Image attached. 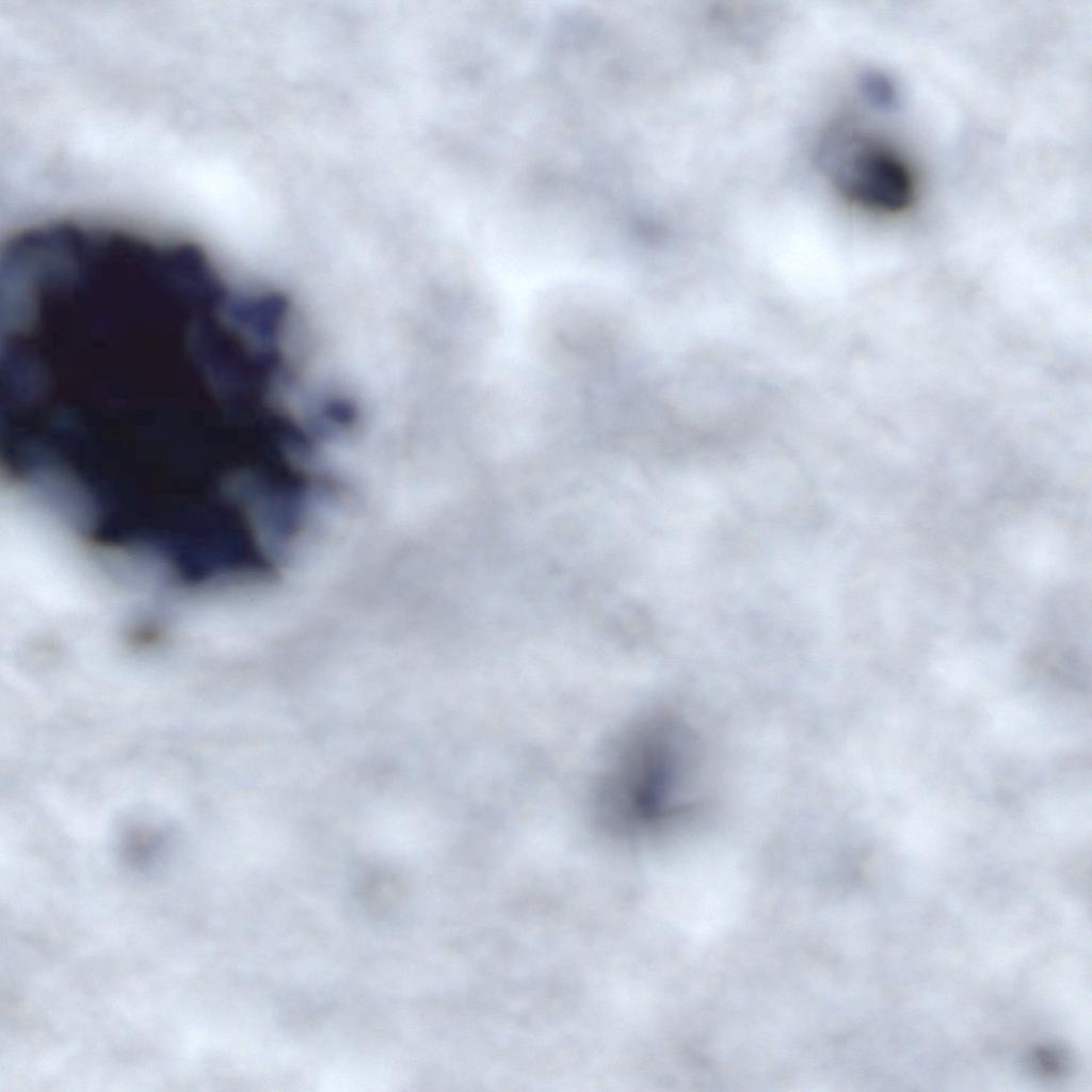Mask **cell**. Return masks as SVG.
Instances as JSON below:
<instances>
[{
	"label": "cell",
	"instance_id": "obj_1",
	"mask_svg": "<svg viewBox=\"0 0 1092 1092\" xmlns=\"http://www.w3.org/2000/svg\"><path fill=\"white\" fill-rule=\"evenodd\" d=\"M228 395L214 295L116 271L64 289L22 325L5 368V433L10 449L61 468H146L204 445Z\"/></svg>",
	"mask_w": 1092,
	"mask_h": 1092
},
{
	"label": "cell",
	"instance_id": "obj_2",
	"mask_svg": "<svg viewBox=\"0 0 1092 1092\" xmlns=\"http://www.w3.org/2000/svg\"><path fill=\"white\" fill-rule=\"evenodd\" d=\"M824 162L840 193L872 210L895 213L909 207L914 180L908 165L889 148L855 132L833 135Z\"/></svg>",
	"mask_w": 1092,
	"mask_h": 1092
},
{
	"label": "cell",
	"instance_id": "obj_3",
	"mask_svg": "<svg viewBox=\"0 0 1092 1092\" xmlns=\"http://www.w3.org/2000/svg\"><path fill=\"white\" fill-rule=\"evenodd\" d=\"M667 740L642 734L621 751L604 787V806L619 826L651 824L662 816L673 782L674 758Z\"/></svg>",
	"mask_w": 1092,
	"mask_h": 1092
},
{
	"label": "cell",
	"instance_id": "obj_4",
	"mask_svg": "<svg viewBox=\"0 0 1092 1092\" xmlns=\"http://www.w3.org/2000/svg\"><path fill=\"white\" fill-rule=\"evenodd\" d=\"M862 91L867 100L883 111H893L899 103V94L893 79L888 76L871 71L862 78Z\"/></svg>",
	"mask_w": 1092,
	"mask_h": 1092
}]
</instances>
